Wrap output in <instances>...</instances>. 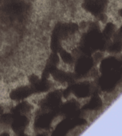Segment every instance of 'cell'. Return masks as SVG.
Returning <instances> with one entry per match:
<instances>
[{
    "label": "cell",
    "instance_id": "6da1fadb",
    "mask_svg": "<svg viewBox=\"0 0 122 136\" xmlns=\"http://www.w3.org/2000/svg\"><path fill=\"white\" fill-rule=\"evenodd\" d=\"M83 5L85 10L104 21V11L107 5V0H84Z\"/></svg>",
    "mask_w": 122,
    "mask_h": 136
},
{
    "label": "cell",
    "instance_id": "7a4b0ae2",
    "mask_svg": "<svg viewBox=\"0 0 122 136\" xmlns=\"http://www.w3.org/2000/svg\"><path fill=\"white\" fill-rule=\"evenodd\" d=\"M34 93L32 88L29 86H24L17 88L16 89L13 90L10 93V97L13 100H21L25 98H28V97Z\"/></svg>",
    "mask_w": 122,
    "mask_h": 136
},
{
    "label": "cell",
    "instance_id": "3957f363",
    "mask_svg": "<svg viewBox=\"0 0 122 136\" xmlns=\"http://www.w3.org/2000/svg\"><path fill=\"white\" fill-rule=\"evenodd\" d=\"M71 92L79 97H85L88 95L91 91L90 84L89 82H84L78 83L76 85L72 86L69 88Z\"/></svg>",
    "mask_w": 122,
    "mask_h": 136
}]
</instances>
